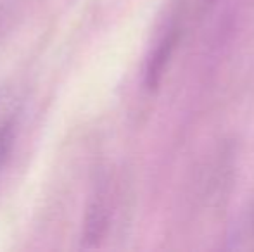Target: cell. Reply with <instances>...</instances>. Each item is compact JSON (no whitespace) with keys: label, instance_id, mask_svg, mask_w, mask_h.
Instances as JSON below:
<instances>
[{"label":"cell","instance_id":"cell-2","mask_svg":"<svg viewBox=\"0 0 254 252\" xmlns=\"http://www.w3.org/2000/svg\"><path fill=\"white\" fill-rule=\"evenodd\" d=\"M175 44H177V30L170 28L168 33L161 38V42L154 49L151 59H149L147 73H145V83L149 85V88H156L159 85V80L163 76L164 67H166V64L171 57Z\"/></svg>","mask_w":254,"mask_h":252},{"label":"cell","instance_id":"cell-3","mask_svg":"<svg viewBox=\"0 0 254 252\" xmlns=\"http://www.w3.org/2000/svg\"><path fill=\"white\" fill-rule=\"evenodd\" d=\"M214 2H216V0H201V3H202L204 7H211Z\"/></svg>","mask_w":254,"mask_h":252},{"label":"cell","instance_id":"cell-1","mask_svg":"<svg viewBox=\"0 0 254 252\" xmlns=\"http://www.w3.org/2000/svg\"><path fill=\"white\" fill-rule=\"evenodd\" d=\"M21 126V104L12 97L0 95V178L9 166Z\"/></svg>","mask_w":254,"mask_h":252}]
</instances>
